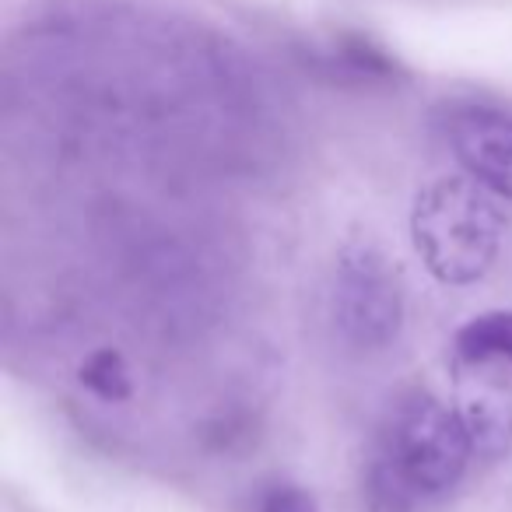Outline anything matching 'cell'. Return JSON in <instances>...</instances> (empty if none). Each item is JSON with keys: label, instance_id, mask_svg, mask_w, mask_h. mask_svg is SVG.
Returning a JSON list of instances; mask_svg holds the SVG:
<instances>
[{"label": "cell", "instance_id": "obj_4", "mask_svg": "<svg viewBox=\"0 0 512 512\" xmlns=\"http://www.w3.org/2000/svg\"><path fill=\"white\" fill-rule=\"evenodd\" d=\"M435 127L467 179L512 200V109L488 99H449L435 109Z\"/></svg>", "mask_w": 512, "mask_h": 512}, {"label": "cell", "instance_id": "obj_6", "mask_svg": "<svg viewBox=\"0 0 512 512\" xmlns=\"http://www.w3.org/2000/svg\"><path fill=\"white\" fill-rule=\"evenodd\" d=\"M456 362L512 365V309H491L456 330Z\"/></svg>", "mask_w": 512, "mask_h": 512}, {"label": "cell", "instance_id": "obj_3", "mask_svg": "<svg viewBox=\"0 0 512 512\" xmlns=\"http://www.w3.org/2000/svg\"><path fill=\"white\" fill-rule=\"evenodd\" d=\"M330 316L344 344L383 351L404 327V288L390 256L372 242H351L337 260Z\"/></svg>", "mask_w": 512, "mask_h": 512}, {"label": "cell", "instance_id": "obj_7", "mask_svg": "<svg viewBox=\"0 0 512 512\" xmlns=\"http://www.w3.org/2000/svg\"><path fill=\"white\" fill-rule=\"evenodd\" d=\"M81 383L102 400H127L130 397V372H127V362H123L116 351H95L92 358L85 362L81 369Z\"/></svg>", "mask_w": 512, "mask_h": 512}, {"label": "cell", "instance_id": "obj_1", "mask_svg": "<svg viewBox=\"0 0 512 512\" xmlns=\"http://www.w3.org/2000/svg\"><path fill=\"white\" fill-rule=\"evenodd\" d=\"M474 460L460 411L428 390H407L390 404L372 439L365 470L369 512H421L442 502Z\"/></svg>", "mask_w": 512, "mask_h": 512}, {"label": "cell", "instance_id": "obj_8", "mask_svg": "<svg viewBox=\"0 0 512 512\" xmlns=\"http://www.w3.org/2000/svg\"><path fill=\"white\" fill-rule=\"evenodd\" d=\"M256 512H320V505L299 484H274V488L264 491Z\"/></svg>", "mask_w": 512, "mask_h": 512}, {"label": "cell", "instance_id": "obj_5", "mask_svg": "<svg viewBox=\"0 0 512 512\" xmlns=\"http://www.w3.org/2000/svg\"><path fill=\"white\" fill-rule=\"evenodd\" d=\"M502 362H463L460 418L484 463L502 460L512 449V376Z\"/></svg>", "mask_w": 512, "mask_h": 512}, {"label": "cell", "instance_id": "obj_2", "mask_svg": "<svg viewBox=\"0 0 512 512\" xmlns=\"http://www.w3.org/2000/svg\"><path fill=\"white\" fill-rule=\"evenodd\" d=\"M414 246L446 285L484 278L502 239V214L474 179H435L418 193L411 214Z\"/></svg>", "mask_w": 512, "mask_h": 512}]
</instances>
